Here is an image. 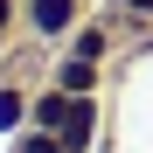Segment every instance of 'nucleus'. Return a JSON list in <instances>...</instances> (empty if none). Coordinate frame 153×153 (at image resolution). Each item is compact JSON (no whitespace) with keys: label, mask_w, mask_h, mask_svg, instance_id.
Instances as JSON below:
<instances>
[{"label":"nucleus","mask_w":153,"mask_h":153,"mask_svg":"<svg viewBox=\"0 0 153 153\" xmlns=\"http://www.w3.org/2000/svg\"><path fill=\"white\" fill-rule=\"evenodd\" d=\"M21 21H28V35L56 42V35L76 28V0H21Z\"/></svg>","instance_id":"nucleus-1"},{"label":"nucleus","mask_w":153,"mask_h":153,"mask_svg":"<svg viewBox=\"0 0 153 153\" xmlns=\"http://www.w3.org/2000/svg\"><path fill=\"white\" fill-rule=\"evenodd\" d=\"M97 84H105V63H91V56H63V63H56V91L97 97Z\"/></svg>","instance_id":"nucleus-2"},{"label":"nucleus","mask_w":153,"mask_h":153,"mask_svg":"<svg viewBox=\"0 0 153 153\" xmlns=\"http://www.w3.org/2000/svg\"><path fill=\"white\" fill-rule=\"evenodd\" d=\"M70 105H76V97L49 84V91H35V97H28V125H42V132H63V118H70Z\"/></svg>","instance_id":"nucleus-3"},{"label":"nucleus","mask_w":153,"mask_h":153,"mask_svg":"<svg viewBox=\"0 0 153 153\" xmlns=\"http://www.w3.org/2000/svg\"><path fill=\"white\" fill-rule=\"evenodd\" d=\"M91 139H97V97H76L70 118H63V146H70V153H84Z\"/></svg>","instance_id":"nucleus-4"},{"label":"nucleus","mask_w":153,"mask_h":153,"mask_svg":"<svg viewBox=\"0 0 153 153\" xmlns=\"http://www.w3.org/2000/svg\"><path fill=\"white\" fill-rule=\"evenodd\" d=\"M70 56L105 63V56H111V28H105V21H84V28H70Z\"/></svg>","instance_id":"nucleus-5"},{"label":"nucleus","mask_w":153,"mask_h":153,"mask_svg":"<svg viewBox=\"0 0 153 153\" xmlns=\"http://www.w3.org/2000/svg\"><path fill=\"white\" fill-rule=\"evenodd\" d=\"M21 118H28V97H21L14 84H0V132H14Z\"/></svg>","instance_id":"nucleus-6"},{"label":"nucleus","mask_w":153,"mask_h":153,"mask_svg":"<svg viewBox=\"0 0 153 153\" xmlns=\"http://www.w3.org/2000/svg\"><path fill=\"white\" fill-rule=\"evenodd\" d=\"M14 153H70V146H63V132H42V125H28Z\"/></svg>","instance_id":"nucleus-7"},{"label":"nucleus","mask_w":153,"mask_h":153,"mask_svg":"<svg viewBox=\"0 0 153 153\" xmlns=\"http://www.w3.org/2000/svg\"><path fill=\"white\" fill-rule=\"evenodd\" d=\"M14 21H21V7H14V0H0V49L14 42Z\"/></svg>","instance_id":"nucleus-8"},{"label":"nucleus","mask_w":153,"mask_h":153,"mask_svg":"<svg viewBox=\"0 0 153 153\" xmlns=\"http://www.w3.org/2000/svg\"><path fill=\"white\" fill-rule=\"evenodd\" d=\"M118 14H132V21H153V0H118Z\"/></svg>","instance_id":"nucleus-9"}]
</instances>
